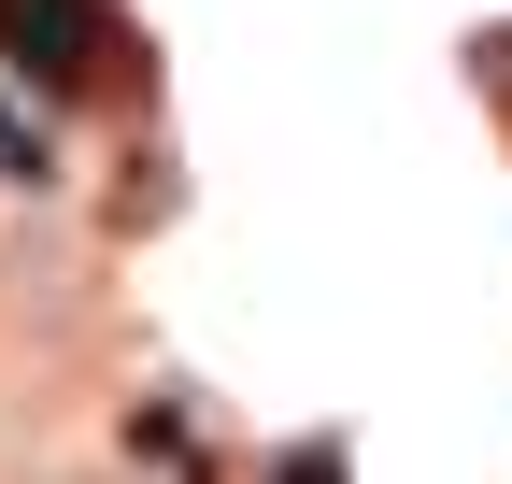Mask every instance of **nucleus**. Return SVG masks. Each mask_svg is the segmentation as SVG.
<instances>
[{
  "mask_svg": "<svg viewBox=\"0 0 512 484\" xmlns=\"http://www.w3.org/2000/svg\"><path fill=\"white\" fill-rule=\"evenodd\" d=\"M0 72L86 86V72H100V0H0Z\"/></svg>",
  "mask_w": 512,
  "mask_h": 484,
  "instance_id": "f257e3e1",
  "label": "nucleus"
},
{
  "mask_svg": "<svg viewBox=\"0 0 512 484\" xmlns=\"http://www.w3.org/2000/svg\"><path fill=\"white\" fill-rule=\"evenodd\" d=\"M271 484H356V470H342V442H299V456H285Z\"/></svg>",
  "mask_w": 512,
  "mask_h": 484,
  "instance_id": "f03ea898",
  "label": "nucleus"
}]
</instances>
